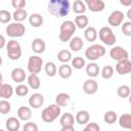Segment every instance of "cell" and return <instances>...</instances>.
Listing matches in <instances>:
<instances>
[{
    "instance_id": "14",
    "label": "cell",
    "mask_w": 131,
    "mask_h": 131,
    "mask_svg": "<svg viewBox=\"0 0 131 131\" xmlns=\"http://www.w3.org/2000/svg\"><path fill=\"white\" fill-rule=\"evenodd\" d=\"M98 90V84L95 80L93 79H88L84 82L83 84V91L86 94H94Z\"/></svg>"
},
{
    "instance_id": "4",
    "label": "cell",
    "mask_w": 131,
    "mask_h": 131,
    "mask_svg": "<svg viewBox=\"0 0 131 131\" xmlns=\"http://www.w3.org/2000/svg\"><path fill=\"white\" fill-rule=\"evenodd\" d=\"M105 48L100 45V44H92L90 45L89 47H87V49L85 50V56L91 60V61H94V60H97L98 58L102 57L104 54H105Z\"/></svg>"
},
{
    "instance_id": "52",
    "label": "cell",
    "mask_w": 131,
    "mask_h": 131,
    "mask_svg": "<svg viewBox=\"0 0 131 131\" xmlns=\"http://www.w3.org/2000/svg\"><path fill=\"white\" fill-rule=\"evenodd\" d=\"M0 131H5V130H3V129H0Z\"/></svg>"
},
{
    "instance_id": "26",
    "label": "cell",
    "mask_w": 131,
    "mask_h": 131,
    "mask_svg": "<svg viewBox=\"0 0 131 131\" xmlns=\"http://www.w3.org/2000/svg\"><path fill=\"white\" fill-rule=\"evenodd\" d=\"M84 37L88 42H94L97 39V31L94 27H87L84 32Z\"/></svg>"
},
{
    "instance_id": "38",
    "label": "cell",
    "mask_w": 131,
    "mask_h": 131,
    "mask_svg": "<svg viewBox=\"0 0 131 131\" xmlns=\"http://www.w3.org/2000/svg\"><path fill=\"white\" fill-rule=\"evenodd\" d=\"M114 75V68L112 66H104L101 70V77L103 79H111Z\"/></svg>"
},
{
    "instance_id": "18",
    "label": "cell",
    "mask_w": 131,
    "mask_h": 131,
    "mask_svg": "<svg viewBox=\"0 0 131 131\" xmlns=\"http://www.w3.org/2000/svg\"><path fill=\"white\" fill-rule=\"evenodd\" d=\"M5 127L8 131H18V129L20 128V122L17 118L10 117L6 120Z\"/></svg>"
},
{
    "instance_id": "43",
    "label": "cell",
    "mask_w": 131,
    "mask_h": 131,
    "mask_svg": "<svg viewBox=\"0 0 131 131\" xmlns=\"http://www.w3.org/2000/svg\"><path fill=\"white\" fill-rule=\"evenodd\" d=\"M23 131H38V125L34 122H27L23 127Z\"/></svg>"
},
{
    "instance_id": "51",
    "label": "cell",
    "mask_w": 131,
    "mask_h": 131,
    "mask_svg": "<svg viewBox=\"0 0 131 131\" xmlns=\"http://www.w3.org/2000/svg\"><path fill=\"white\" fill-rule=\"evenodd\" d=\"M2 62H3V59H2V57H1V56H0V66H1V64H2Z\"/></svg>"
},
{
    "instance_id": "3",
    "label": "cell",
    "mask_w": 131,
    "mask_h": 131,
    "mask_svg": "<svg viewBox=\"0 0 131 131\" xmlns=\"http://www.w3.org/2000/svg\"><path fill=\"white\" fill-rule=\"evenodd\" d=\"M61 113L60 106H58L56 103L50 104L47 107H45L42 113H41V118L43 120V122L45 123H51L53 122L55 119H57V117H59Z\"/></svg>"
},
{
    "instance_id": "22",
    "label": "cell",
    "mask_w": 131,
    "mask_h": 131,
    "mask_svg": "<svg viewBox=\"0 0 131 131\" xmlns=\"http://www.w3.org/2000/svg\"><path fill=\"white\" fill-rule=\"evenodd\" d=\"M29 23L34 28H39L43 25V16L40 13H32L29 16Z\"/></svg>"
},
{
    "instance_id": "28",
    "label": "cell",
    "mask_w": 131,
    "mask_h": 131,
    "mask_svg": "<svg viewBox=\"0 0 131 131\" xmlns=\"http://www.w3.org/2000/svg\"><path fill=\"white\" fill-rule=\"evenodd\" d=\"M70 100H71V96L64 92L58 93L55 97V102L58 106H66L70 102Z\"/></svg>"
},
{
    "instance_id": "33",
    "label": "cell",
    "mask_w": 131,
    "mask_h": 131,
    "mask_svg": "<svg viewBox=\"0 0 131 131\" xmlns=\"http://www.w3.org/2000/svg\"><path fill=\"white\" fill-rule=\"evenodd\" d=\"M57 59L60 62H62V63H67L68 61L72 60V53H71V51H69L67 49L59 50L58 53H57Z\"/></svg>"
},
{
    "instance_id": "41",
    "label": "cell",
    "mask_w": 131,
    "mask_h": 131,
    "mask_svg": "<svg viewBox=\"0 0 131 131\" xmlns=\"http://www.w3.org/2000/svg\"><path fill=\"white\" fill-rule=\"evenodd\" d=\"M10 19H11L10 12L6 9H1L0 10V23L1 24H7Z\"/></svg>"
},
{
    "instance_id": "23",
    "label": "cell",
    "mask_w": 131,
    "mask_h": 131,
    "mask_svg": "<svg viewBox=\"0 0 131 131\" xmlns=\"http://www.w3.org/2000/svg\"><path fill=\"white\" fill-rule=\"evenodd\" d=\"M74 23H75L76 28L85 29V28H87V26L89 24V18L85 14H79V15H77L75 17V21Z\"/></svg>"
},
{
    "instance_id": "40",
    "label": "cell",
    "mask_w": 131,
    "mask_h": 131,
    "mask_svg": "<svg viewBox=\"0 0 131 131\" xmlns=\"http://www.w3.org/2000/svg\"><path fill=\"white\" fill-rule=\"evenodd\" d=\"M10 110H11V105L8 100H6V99L0 100V114L6 115L10 112Z\"/></svg>"
},
{
    "instance_id": "25",
    "label": "cell",
    "mask_w": 131,
    "mask_h": 131,
    "mask_svg": "<svg viewBox=\"0 0 131 131\" xmlns=\"http://www.w3.org/2000/svg\"><path fill=\"white\" fill-rule=\"evenodd\" d=\"M57 72H58V75H59L60 78H62V79H69L72 76V67L69 66V64H67V63H62L58 68Z\"/></svg>"
},
{
    "instance_id": "31",
    "label": "cell",
    "mask_w": 131,
    "mask_h": 131,
    "mask_svg": "<svg viewBox=\"0 0 131 131\" xmlns=\"http://www.w3.org/2000/svg\"><path fill=\"white\" fill-rule=\"evenodd\" d=\"M83 45H84L83 40L80 37H73L70 41V48L73 51H80L82 49Z\"/></svg>"
},
{
    "instance_id": "34",
    "label": "cell",
    "mask_w": 131,
    "mask_h": 131,
    "mask_svg": "<svg viewBox=\"0 0 131 131\" xmlns=\"http://www.w3.org/2000/svg\"><path fill=\"white\" fill-rule=\"evenodd\" d=\"M44 71H45V73H46L47 76H49V77H54V76L56 75V73H57V68H56V66H55L54 62L48 61V62H46L45 66H44Z\"/></svg>"
},
{
    "instance_id": "45",
    "label": "cell",
    "mask_w": 131,
    "mask_h": 131,
    "mask_svg": "<svg viewBox=\"0 0 131 131\" xmlns=\"http://www.w3.org/2000/svg\"><path fill=\"white\" fill-rule=\"evenodd\" d=\"M26 4H27V2L25 0H12L11 1L12 7L16 8V9H24Z\"/></svg>"
},
{
    "instance_id": "37",
    "label": "cell",
    "mask_w": 131,
    "mask_h": 131,
    "mask_svg": "<svg viewBox=\"0 0 131 131\" xmlns=\"http://www.w3.org/2000/svg\"><path fill=\"white\" fill-rule=\"evenodd\" d=\"M72 66L76 70H81L86 66L85 59L83 57H81V56H76V57H74L72 59Z\"/></svg>"
},
{
    "instance_id": "1",
    "label": "cell",
    "mask_w": 131,
    "mask_h": 131,
    "mask_svg": "<svg viewBox=\"0 0 131 131\" xmlns=\"http://www.w3.org/2000/svg\"><path fill=\"white\" fill-rule=\"evenodd\" d=\"M49 13L55 17H63L69 14L71 3L69 0H50L47 5Z\"/></svg>"
},
{
    "instance_id": "11",
    "label": "cell",
    "mask_w": 131,
    "mask_h": 131,
    "mask_svg": "<svg viewBox=\"0 0 131 131\" xmlns=\"http://www.w3.org/2000/svg\"><path fill=\"white\" fill-rule=\"evenodd\" d=\"M84 3L86 7L92 12H100L105 7V3L102 0H86Z\"/></svg>"
},
{
    "instance_id": "8",
    "label": "cell",
    "mask_w": 131,
    "mask_h": 131,
    "mask_svg": "<svg viewBox=\"0 0 131 131\" xmlns=\"http://www.w3.org/2000/svg\"><path fill=\"white\" fill-rule=\"evenodd\" d=\"M43 59L38 55H32L28 60V71L31 74H39L42 71Z\"/></svg>"
},
{
    "instance_id": "21",
    "label": "cell",
    "mask_w": 131,
    "mask_h": 131,
    "mask_svg": "<svg viewBox=\"0 0 131 131\" xmlns=\"http://www.w3.org/2000/svg\"><path fill=\"white\" fill-rule=\"evenodd\" d=\"M59 123L61 125V127H66V126H74L75 123V118L71 113H64L63 115H61L60 119H59Z\"/></svg>"
},
{
    "instance_id": "32",
    "label": "cell",
    "mask_w": 131,
    "mask_h": 131,
    "mask_svg": "<svg viewBox=\"0 0 131 131\" xmlns=\"http://www.w3.org/2000/svg\"><path fill=\"white\" fill-rule=\"evenodd\" d=\"M12 17L15 23H21L28 17V12L26 9H15L12 14Z\"/></svg>"
},
{
    "instance_id": "17",
    "label": "cell",
    "mask_w": 131,
    "mask_h": 131,
    "mask_svg": "<svg viewBox=\"0 0 131 131\" xmlns=\"http://www.w3.org/2000/svg\"><path fill=\"white\" fill-rule=\"evenodd\" d=\"M45 47H46V44L44 40L41 38H36L32 42V50L37 54L43 53L45 51Z\"/></svg>"
},
{
    "instance_id": "10",
    "label": "cell",
    "mask_w": 131,
    "mask_h": 131,
    "mask_svg": "<svg viewBox=\"0 0 131 131\" xmlns=\"http://www.w3.org/2000/svg\"><path fill=\"white\" fill-rule=\"evenodd\" d=\"M124 13L120 10H114L107 17V23L112 27H119L124 21Z\"/></svg>"
},
{
    "instance_id": "49",
    "label": "cell",
    "mask_w": 131,
    "mask_h": 131,
    "mask_svg": "<svg viewBox=\"0 0 131 131\" xmlns=\"http://www.w3.org/2000/svg\"><path fill=\"white\" fill-rule=\"evenodd\" d=\"M127 17H128L129 19H131V9L128 10V12H127Z\"/></svg>"
},
{
    "instance_id": "27",
    "label": "cell",
    "mask_w": 131,
    "mask_h": 131,
    "mask_svg": "<svg viewBox=\"0 0 131 131\" xmlns=\"http://www.w3.org/2000/svg\"><path fill=\"white\" fill-rule=\"evenodd\" d=\"M28 84H29L30 88H32L34 90L39 89L41 86V81H40V78L38 77V75L30 74V76L28 77Z\"/></svg>"
},
{
    "instance_id": "2",
    "label": "cell",
    "mask_w": 131,
    "mask_h": 131,
    "mask_svg": "<svg viewBox=\"0 0 131 131\" xmlns=\"http://www.w3.org/2000/svg\"><path fill=\"white\" fill-rule=\"evenodd\" d=\"M75 32H76L75 23L72 21V20H64L60 25L58 38L61 42L70 41L73 38V35H74Z\"/></svg>"
},
{
    "instance_id": "36",
    "label": "cell",
    "mask_w": 131,
    "mask_h": 131,
    "mask_svg": "<svg viewBox=\"0 0 131 131\" xmlns=\"http://www.w3.org/2000/svg\"><path fill=\"white\" fill-rule=\"evenodd\" d=\"M130 92H131V90L128 85H121L117 89V94L121 98H127L130 95Z\"/></svg>"
},
{
    "instance_id": "19",
    "label": "cell",
    "mask_w": 131,
    "mask_h": 131,
    "mask_svg": "<svg viewBox=\"0 0 131 131\" xmlns=\"http://www.w3.org/2000/svg\"><path fill=\"white\" fill-rule=\"evenodd\" d=\"M89 119H90V115L85 110L79 111L75 117V121L80 125H86L87 123H89Z\"/></svg>"
},
{
    "instance_id": "6",
    "label": "cell",
    "mask_w": 131,
    "mask_h": 131,
    "mask_svg": "<svg viewBox=\"0 0 131 131\" xmlns=\"http://www.w3.org/2000/svg\"><path fill=\"white\" fill-rule=\"evenodd\" d=\"M98 37L100 41L107 46L114 45L117 41V37L110 27H102L98 32Z\"/></svg>"
},
{
    "instance_id": "42",
    "label": "cell",
    "mask_w": 131,
    "mask_h": 131,
    "mask_svg": "<svg viewBox=\"0 0 131 131\" xmlns=\"http://www.w3.org/2000/svg\"><path fill=\"white\" fill-rule=\"evenodd\" d=\"M82 131H100V127L97 123L95 122H90V123H87L85 128L82 130Z\"/></svg>"
},
{
    "instance_id": "12",
    "label": "cell",
    "mask_w": 131,
    "mask_h": 131,
    "mask_svg": "<svg viewBox=\"0 0 131 131\" xmlns=\"http://www.w3.org/2000/svg\"><path fill=\"white\" fill-rule=\"evenodd\" d=\"M116 71L120 75H127L131 72V61L129 59L119 60L116 64Z\"/></svg>"
},
{
    "instance_id": "30",
    "label": "cell",
    "mask_w": 131,
    "mask_h": 131,
    "mask_svg": "<svg viewBox=\"0 0 131 131\" xmlns=\"http://www.w3.org/2000/svg\"><path fill=\"white\" fill-rule=\"evenodd\" d=\"M119 125L124 129H130L131 128V115L128 113L123 114L119 118Z\"/></svg>"
},
{
    "instance_id": "44",
    "label": "cell",
    "mask_w": 131,
    "mask_h": 131,
    "mask_svg": "<svg viewBox=\"0 0 131 131\" xmlns=\"http://www.w3.org/2000/svg\"><path fill=\"white\" fill-rule=\"evenodd\" d=\"M122 32L125 36H131V21L128 20V21H125L123 23L122 25Z\"/></svg>"
},
{
    "instance_id": "29",
    "label": "cell",
    "mask_w": 131,
    "mask_h": 131,
    "mask_svg": "<svg viewBox=\"0 0 131 131\" xmlns=\"http://www.w3.org/2000/svg\"><path fill=\"white\" fill-rule=\"evenodd\" d=\"M73 10L78 15L79 14H84L85 11L87 10V7H86L84 1H82V0H75L74 3H73Z\"/></svg>"
},
{
    "instance_id": "50",
    "label": "cell",
    "mask_w": 131,
    "mask_h": 131,
    "mask_svg": "<svg viewBox=\"0 0 131 131\" xmlns=\"http://www.w3.org/2000/svg\"><path fill=\"white\" fill-rule=\"evenodd\" d=\"M1 83H3V77H2V74H1V72H0V84Z\"/></svg>"
},
{
    "instance_id": "9",
    "label": "cell",
    "mask_w": 131,
    "mask_h": 131,
    "mask_svg": "<svg viewBox=\"0 0 131 131\" xmlns=\"http://www.w3.org/2000/svg\"><path fill=\"white\" fill-rule=\"evenodd\" d=\"M110 56L114 59V60H123V59H128L129 57V53L128 51L121 47V46H115L110 50Z\"/></svg>"
},
{
    "instance_id": "16",
    "label": "cell",
    "mask_w": 131,
    "mask_h": 131,
    "mask_svg": "<svg viewBox=\"0 0 131 131\" xmlns=\"http://www.w3.org/2000/svg\"><path fill=\"white\" fill-rule=\"evenodd\" d=\"M13 92L14 90L10 84H5V83L0 84V98L8 99L12 96Z\"/></svg>"
},
{
    "instance_id": "46",
    "label": "cell",
    "mask_w": 131,
    "mask_h": 131,
    "mask_svg": "<svg viewBox=\"0 0 131 131\" xmlns=\"http://www.w3.org/2000/svg\"><path fill=\"white\" fill-rule=\"evenodd\" d=\"M4 46H6V40H5L4 36L0 35V49H2Z\"/></svg>"
},
{
    "instance_id": "35",
    "label": "cell",
    "mask_w": 131,
    "mask_h": 131,
    "mask_svg": "<svg viewBox=\"0 0 131 131\" xmlns=\"http://www.w3.org/2000/svg\"><path fill=\"white\" fill-rule=\"evenodd\" d=\"M117 120H118V115H117V113L114 112V111H108V112H106V113L104 114V116H103V121H104L106 124H110V125L116 123Z\"/></svg>"
},
{
    "instance_id": "15",
    "label": "cell",
    "mask_w": 131,
    "mask_h": 131,
    "mask_svg": "<svg viewBox=\"0 0 131 131\" xmlns=\"http://www.w3.org/2000/svg\"><path fill=\"white\" fill-rule=\"evenodd\" d=\"M26 77H27L26 76V73H25V71L21 68H14L11 71V79L15 83L21 84L25 81Z\"/></svg>"
},
{
    "instance_id": "47",
    "label": "cell",
    "mask_w": 131,
    "mask_h": 131,
    "mask_svg": "<svg viewBox=\"0 0 131 131\" xmlns=\"http://www.w3.org/2000/svg\"><path fill=\"white\" fill-rule=\"evenodd\" d=\"M60 131H75L74 126H66V127H61Z\"/></svg>"
},
{
    "instance_id": "13",
    "label": "cell",
    "mask_w": 131,
    "mask_h": 131,
    "mask_svg": "<svg viewBox=\"0 0 131 131\" xmlns=\"http://www.w3.org/2000/svg\"><path fill=\"white\" fill-rule=\"evenodd\" d=\"M44 96L41 93H33L29 98V104L33 108H39L44 103Z\"/></svg>"
},
{
    "instance_id": "20",
    "label": "cell",
    "mask_w": 131,
    "mask_h": 131,
    "mask_svg": "<svg viewBox=\"0 0 131 131\" xmlns=\"http://www.w3.org/2000/svg\"><path fill=\"white\" fill-rule=\"evenodd\" d=\"M32 117V111L28 106H20L17 110V119L20 121H29Z\"/></svg>"
},
{
    "instance_id": "39",
    "label": "cell",
    "mask_w": 131,
    "mask_h": 131,
    "mask_svg": "<svg viewBox=\"0 0 131 131\" xmlns=\"http://www.w3.org/2000/svg\"><path fill=\"white\" fill-rule=\"evenodd\" d=\"M14 92H15V94L17 96H20V97L26 96L29 93V87L27 85H25V84H19L14 89Z\"/></svg>"
},
{
    "instance_id": "24",
    "label": "cell",
    "mask_w": 131,
    "mask_h": 131,
    "mask_svg": "<svg viewBox=\"0 0 131 131\" xmlns=\"http://www.w3.org/2000/svg\"><path fill=\"white\" fill-rule=\"evenodd\" d=\"M100 72V69L98 67L97 63L95 62H89L87 66H86V74L90 77V78H94V77H97L98 74Z\"/></svg>"
},
{
    "instance_id": "5",
    "label": "cell",
    "mask_w": 131,
    "mask_h": 131,
    "mask_svg": "<svg viewBox=\"0 0 131 131\" xmlns=\"http://www.w3.org/2000/svg\"><path fill=\"white\" fill-rule=\"evenodd\" d=\"M6 53L11 60H17L21 56V47L16 40H10L6 44Z\"/></svg>"
},
{
    "instance_id": "48",
    "label": "cell",
    "mask_w": 131,
    "mask_h": 131,
    "mask_svg": "<svg viewBox=\"0 0 131 131\" xmlns=\"http://www.w3.org/2000/svg\"><path fill=\"white\" fill-rule=\"evenodd\" d=\"M120 2H121V4H123V5H125V6H129V5H131V0H127V1L121 0Z\"/></svg>"
},
{
    "instance_id": "7",
    "label": "cell",
    "mask_w": 131,
    "mask_h": 131,
    "mask_svg": "<svg viewBox=\"0 0 131 131\" xmlns=\"http://www.w3.org/2000/svg\"><path fill=\"white\" fill-rule=\"evenodd\" d=\"M6 34L11 38H18L25 35L26 28L21 23H12L6 27Z\"/></svg>"
}]
</instances>
